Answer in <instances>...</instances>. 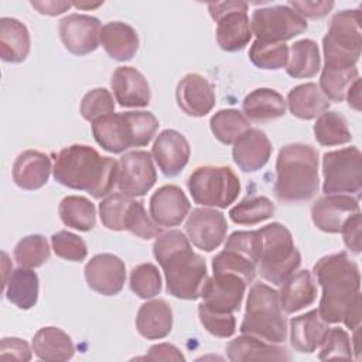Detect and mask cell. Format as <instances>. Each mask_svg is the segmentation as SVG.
Here are the masks:
<instances>
[{
	"label": "cell",
	"mask_w": 362,
	"mask_h": 362,
	"mask_svg": "<svg viewBox=\"0 0 362 362\" xmlns=\"http://www.w3.org/2000/svg\"><path fill=\"white\" fill-rule=\"evenodd\" d=\"M153 255L165 276V290L181 300H197L208 277L204 257L195 253L189 239L181 230L158 235Z\"/></svg>",
	"instance_id": "cell-1"
},
{
	"label": "cell",
	"mask_w": 362,
	"mask_h": 362,
	"mask_svg": "<svg viewBox=\"0 0 362 362\" xmlns=\"http://www.w3.org/2000/svg\"><path fill=\"white\" fill-rule=\"evenodd\" d=\"M52 173L61 185L100 199L117 184L119 161L100 156L90 146L72 144L58 153Z\"/></svg>",
	"instance_id": "cell-2"
},
{
	"label": "cell",
	"mask_w": 362,
	"mask_h": 362,
	"mask_svg": "<svg viewBox=\"0 0 362 362\" xmlns=\"http://www.w3.org/2000/svg\"><path fill=\"white\" fill-rule=\"evenodd\" d=\"M322 288L318 311L328 324H338L351 304L361 297V273L346 252L321 257L313 267Z\"/></svg>",
	"instance_id": "cell-3"
},
{
	"label": "cell",
	"mask_w": 362,
	"mask_h": 362,
	"mask_svg": "<svg viewBox=\"0 0 362 362\" xmlns=\"http://www.w3.org/2000/svg\"><path fill=\"white\" fill-rule=\"evenodd\" d=\"M318 151L304 143L281 147L276 160V198L286 204L305 202L318 192Z\"/></svg>",
	"instance_id": "cell-4"
},
{
	"label": "cell",
	"mask_w": 362,
	"mask_h": 362,
	"mask_svg": "<svg viewBox=\"0 0 362 362\" xmlns=\"http://www.w3.org/2000/svg\"><path fill=\"white\" fill-rule=\"evenodd\" d=\"M240 332L272 344L287 339V321L281 313L279 291L264 283H255L247 294Z\"/></svg>",
	"instance_id": "cell-5"
},
{
	"label": "cell",
	"mask_w": 362,
	"mask_h": 362,
	"mask_svg": "<svg viewBox=\"0 0 362 362\" xmlns=\"http://www.w3.org/2000/svg\"><path fill=\"white\" fill-rule=\"evenodd\" d=\"M262 236L260 257L257 272L266 281L281 286L301 264V255L294 246L290 230L279 223L272 222L259 229Z\"/></svg>",
	"instance_id": "cell-6"
},
{
	"label": "cell",
	"mask_w": 362,
	"mask_h": 362,
	"mask_svg": "<svg viewBox=\"0 0 362 362\" xmlns=\"http://www.w3.org/2000/svg\"><path fill=\"white\" fill-rule=\"evenodd\" d=\"M362 37L359 10H342L331 18L328 33L322 38L324 66H356L361 57Z\"/></svg>",
	"instance_id": "cell-7"
},
{
	"label": "cell",
	"mask_w": 362,
	"mask_h": 362,
	"mask_svg": "<svg viewBox=\"0 0 362 362\" xmlns=\"http://www.w3.org/2000/svg\"><path fill=\"white\" fill-rule=\"evenodd\" d=\"M187 185L194 202L202 206L226 208L240 192L238 175L226 165L198 167L189 175Z\"/></svg>",
	"instance_id": "cell-8"
},
{
	"label": "cell",
	"mask_w": 362,
	"mask_h": 362,
	"mask_svg": "<svg viewBox=\"0 0 362 362\" xmlns=\"http://www.w3.org/2000/svg\"><path fill=\"white\" fill-rule=\"evenodd\" d=\"M322 192L361 195L362 191V154L351 146L328 151L322 157Z\"/></svg>",
	"instance_id": "cell-9"
},
{
	"label": "cell",
	"mask_w": 362,
	"mask_h": 362,
	"mask_svg": "<svg viewBox=\"0 0 362 362\" xmlns=\"http://www.w3.org/2000/svg\"><path fill=\"white\" fill-rule=\"evenodd\" d=\"M252 34L263 42H284L307 30V20L288 4L256 8L250 18Z\"/></svg>",
	"instance_id": "cell-10"
},
{
	"label": "cell",
	"mask_w": 362,
	"mask_h": 362,
	"mask_svg": "<svg viewBox=\"0 0 362 362\" xmlns=\"http://www.w3.org/2000/svg\"><path fill=\"white\" fill-rule=\"evenodd\" d=\"M208 10L211 17L216 21V41L223 51H240L249 44L252 30L247 17V3H209Z\"/></svg>",
	"instance_id": "cell-11"
},
{
	"label": "cell",
	"mask_w": 362,
	"mask_h": 362,
	"mask_svg": "<svg viewBox=\"0 0 362 362\" xmlns=\"http://www.w3.org/2000/svg\"><path fill=\"white\" fill-rule=\"evenodd\" d=\"M157 181L156 167L151 154L144 150H134L123 154L119 160L117 188L127 197H143Z\"/></svg>",
	"instance_id": "cell-12"
},
{
	"label": "cell",
	"mask_w": 362,
	"mask_h": 362,
	"mask_svg": "<svg viewBox=\"0 0 362 362\" xmlns=\"http://www.w3.org/2000/svg\"><path fill=\"white\" fill-rule=\"evenodd\" d=\"M226 232L225 215L208 206L192 209L185 222L187 238L195 247L204 252L218 249L226 238Z\"/></svg>",
	"instance_id": "cell-13"
},
{
	"label": "cell",
	"mask_w": 362,
	"mask_h": 362,
	"mask_svg": "<svg viewBox=\"0 0 362 362\" xmlns=\"http://www.w3.org/2000/svg\"><path fill=\"white\" fill-rule=\"evenodd\" d=\"M102 24L99 18L88 14H69L58 24L64 47L74 55L93 52L100 44Z\"/></svg>",
	"instance_id": "cell-14"
},
{
	"label": "cell",
	"mask_w": 362,
	"mask_h": 362,
	"mask_svg": "<svg viewBox=\"0 0 362 362\" xmlns=\"http://www.w3.org/2000/svg\"><path fill=\"white\" fill-rule=\"evenodd\" d=\"M246 286V281L238 274L214 273L212 277H206L199 297L206 307L215 311L235 313L242 305Z\"/></svg>",
	"instance_id": "cell-15"
},
{
	"label": "cell",
	"mask_w": 362,
	"mask_h": 362,
	"mask_svg": "<svg viewBox=\"0 0 362 362\" xmlns=\"http://www.w3.org/2000/svg\"><path fill=\"white\" fill-rule=\"evenodd\" d=\"M88 286L102 296H116L126 281L123 260L112 253L95 255L85 266Z\"/></svg>",
	"instance_id": "cell-16"
},
{
	"label": "cell",
	"mask_w": 362,
	"mask_h": 362,
	"mask_svg": "<svg viewBox=\"0 0 362 362\" xmlns=\"http://www.w3.org/2000/svg\"><path fill=\"white\" fill-rule=\"evenodd\" d=\"M356 212H361L358 199L346 194L321 197L311 206L314 225L327 233H339L348 218Z\"/></svg>",
	"instance_id": "cell-17"
},
{
	"label": "cell",
	"mask_w": 362,
	"mask_h": 362,
	"mask_svg": "<svg viewBox=\"0 0 362 362\" xmlns=\"http://www.w3.org/2000/svg\"><path fill=\"white\" fill-rule=\"evenodd\" d=\"M191 154L187 139L177 130L165 129L154 140L151 156L165 177L178 175L188 164Z\"/></svg>",
	"instance_id": "cell-18"
},
{
	"label": "cell",
	"mask_w": 362,
	"mask_h": 362,
	"mask_svg": "<svg viewBox=\"0 0 362 362\" xmlns=\"http://www.w3.org/2000/svg\"><path fill=\"white\" fill-rule=\"evenodd\" d=\"M92 133L96 143L106 151L119 154L130 147H136L134 133L127 116L123 113H109L92 122Z\"/></svg>",
	"instance_id": "cell-19"
},
{
	"label": "cell",
	"mask_w": 362,
	"mask_h": 362,
	"mask_svg": "<svg viewBox=\"0 0 362 362\" xmlns=\"http://www.w3.org/2000/svg\"><path fill=\"white\" fill-rule=\"evenodd\" d=\"M175 98L180 109L192 117H202L215 106L214 86L199 74L184 75L177 85Z\"/></svg>",
	"instance_id": "cell-20"
},
{
	"label": "cell",
	"mask_w": 362,
	"mask_h": 362,
	"mask_svg": "<svg viewBox=\"0 0 362 362\" xmlns=\"http://www.w3.org/2000/svg\"><path fill=\"white\" fill-rule=\"evenodd\" d=\"M189 201L177 185H163L150 198L151 219L161 228L180 225L189 212Z\"/></svg>",
	"instance_id": "cell-21"
},
{
	"label": "cell",
	"mask_w": 362,
	"mask_h": 362,
	"mask_svg": "<svg viewBox=\"0 0 362 362\" xmlns=\"http://www.w3.org/2000/svg\"><path fill=\"white\" fill-rule=\"evenodd\" d=\"M272 151V143L263 130L247 129L233 143L232 157L242 171L255 173L264 167Z\"/></svg>",
	"instance_id": "cell-22"
},
{
	"label": "cell",
	"mask_w": 362,
	"mask_h": 362,
	"mask_svg": "<svg viewBox=\"0 0 362 362\" xmlns=\"http://www.w3.org/2000/svg\"><path fill=\"white\" fill-rule=\"evenodd\" d=\"M112 90L123 107H144L150 103L151 92L144 75L133 66H119L112 75Z\"/></svg>",
	"instance_id": "cell-23"
},
{
	"label": "cell",
	"mask_w": 362,
	"mask_h": 362,
	"mask_svg": "<svg viewBox=\"0 0 362 362\" xmlns=\"http://www.w3.org/2000/svg\"><path fill=\"white\" fill-rule=\"evenodd\" d=\"M329 327L321 317L318 308L291 318L290 344L301 354H311L321 346Z\"/></svg>",
	"instance_id": "cell-24"
},
{
	"label": "cell",
	"mask_w": 362,
	"mask_h": 362,
	"mask_svg": "<svg viewBox=\"0 0 362 362\" xmlns=\"http://www.w3.org/2000/svg\"><path fill=\"white\" fill-rule=\"evenodd\" d=\"M51 173V160L38 150H25L13 164V181L17 187L34 191L47 184Z\"/></svg>",
	"instance_id": "cell-25"
},
{
	"label": "cell",
	"mask_w": 362,
	"mask_h": 362,
	"mask_svg": "<svg viewBox=\"0 0 362 362\" xmlns=\"http://www.w3.org/2000/svg\"><path fill=\"white\" fill-rule=\"evenodd\" d=\"M228 359L242 361H290L288 351L284 346L263 341L260 338L242 334L226 345Z\"/></svg>",
	"instance_id": "cell-26"
},
{
	"label": "cell",
	"mask_w": 362,
	"mask_h": 362,
	"mask_svg": "<svg viewBox=\"0 0 362 362\" xmlns=\"http://www.w3.org/2000/svg\"><path fill=\"white\" fill-rule=\"evenodd\" d=\"M100 44L107 55L116 61L132 59L139 49V35L136 30L122 21H109L102 25Z\"/></svg>",
	"instance_id": "cell-27"
},
{
	"label": "cell",
	"mask_w": 362,
	"mask_h": 362,
	"mask_svg": "<svg viewBox=\"0 0 362 362\" xmlns=\"http://www.w3.org/2000/svg\"><path fill=\"white\" fill-rule=\"evenodd\" d=\"M287 103L274 89L257 88L252 90L242 102L243 115L249 122L264 123L284 116Z\"/></svg>",
	"instance_id": "cell-28"
},
{
	"label": "cell",
	"mask_w": 362,
	"mask_h": 362,
	"mask_svg": "<svg viewBox=\"0 0 362 362\" xmlns=\"http://www.w3.org/2000/svg\"><path fill=\"white\" fill-rule=\"evenodd\" d=\"M279 291L280 307L286 314H293L311 305L317 298V287L308 270H300L291 274Z\"/></svg>",
	"instance_id": "cell-29"
},
{
	"label": "cell",
	"mask_w": 362,
	"mask_h": 362,
	"mask_svg": "<svg viewBox=\"0 0 362 362\" xmlns=\"http://www.w3.org/2000/svg\"><path fill=\"white\" fill-rule=\"evenodd\" d=\"M137 332L147 339H161L173 329V310L164 300H151L140 305L136 315Z\"/></svg>",
	"instance_id": "cell-30"
},
{
	"label": "cell",
	"mask_w": 362,
	"mask_h": 362,
	"mask_svg": "<svg viewBox=\"0 0 362 362\" xmlns=\"http://www.w3.org/2000/svg\"><path fill=\"white\" fill-rule=\"evenodd\" d=\"M33 351L41 361L61 362L72 358L75 346L71 337L61 328L44 327L33 338Z\"/></svg>",
	"instance_id": "cell-31"
},
{
	"label": "cell",
	"mask_w": 362,
	"mask_h": 362,
	"mask_svg": "<svg viewBox=\"0 0 362 362\" xmlns=\"http://www.w3.org/2000/svg\"><path fill=\"white\" fill-rule=\"evenodd\" d=\"M30 33L17 18H0V57L6 62L20 64L30 52Z\"/></svg>",
	"instance_id": "cell-32"
},
{
	"label": "cell",
	"mask_w": 362,
	"mask_h": 362,
	"mask_svg": "<svg viewBox=\"0 0 362 362\" xmlns=\"http://www.w3.org/2000/svg\"><path fill=\"white\" fill-rule=\"evenodd\" d=\"M290 113L303 120H311L328 110L329 100L321 92L320 86L313 82L294 86L287 95Z\"/></svg>",
	"instance_id": "cell-33"
},
{
	"label": "cell",
	"mask_w": 362,
	"mask_h": 362,
	"mask_svg": "<svg viewBox=\"0 0 362 362\" xmlns=\"http://www.w3.org/2000/svg\"><path fill=\"white\" fill-rule=\"evenodd\" d=\"M6 298L20 310H30L38 300V276L28 267H18L4 287Z\"/></svg>",
	"instance_id": "cell-34"
},
{
	"label": "cell",
	"mask_w": 362,
	"mask_h": 362,
	"mask_svg": "<svg viewBox=\"0 0 362 362\" xmlns=\"http://www.w3.org/2000/svg\"><path fill=\"white\" fill-rule=\"evenodd\" d=\"M288 61L286 65V72L291 78H313L318 74L321 65L320 49L315 41L304 38L296 41L288 49Z\"/></svg>",
	"instance_id": "cell-35"
},
{
	"label": "cell",
	"mask_w": 362,
	"mask_h": 362,
	"mask_svg": "<svg viewBox=\"0 0 362 362\" xmlns=\"http://www.w3.org/2000/svg\"><path fill=\"white\" fill-rule=\"evenodd\" d=\"M61 221L72 229L88 232L96 225L95 205L85 197L68 195L59 202Z\"/></svg>",
	"instance_id": "cell-36"
},
{
	"label": "cell",
	"mask_w": 362,
	"mask_h": 362,
	"mask_svg": "<svg viewBox=\"0 0 362 362\" xmlns=\"http://www.w3.org/2000/svg\"><path fill=\"white\" fill-rule=\"evenodd\" d=\"M313 130L315 140L325 147L345 144L352 140L346 119L335 110H325L321 113L317 117Z\"/></svg>",
	"instance_id": "cell-37"
},
{
	"label": "cell",
	"mask_w": 362,
	"mask_h": 362,
	"mask_svg": "<svg viewBox=\"0 0 362 362\" xmlns=\"http://www.w3.org/2000/svg\"><path fill=\"white\" fill-rule=\"evenodd\" d=\"M211 132L223 144H233L236 139L250 129V122L238 109H222L209 120Z\"/></svg>",
	"instance_id": "cell-38"
},
{
	"label": "cell",
	"mask_w": 362,
	"mask_h": 362,
	"mask_svg": "<svg viewBox=\"0 0 362 362\" xmlns=\"http://www.w3.org/2000/svg\"><path fill=\"white\" fill-rule=\"evenodd\" d=\"M359 78L356 66L351 68H329L322 66L320 76V89L328 100L342 102L349 86Z\"/></svg>",
	"instance_id": "cell-39"
},
{
	"label": "cell",
	"mask_w": 362,
	"mask_h": 362,
	"mask_svg": "<svg viewBox=\"0 0 362 362\" xmlns=\"http://www.w3.org/2000/svg\"><path fill=\"white\" fill-rule=\"evenodd\" d=\"M274 204L267 197H247L229 211V218L238 225H256L274 215Z\"/></svg>",
	"instance_id": "cell-40"
},
{
	"label": "cell",
	"mask_w": 362,
	"mask_h": 362,
	"mask_svg": "<svg viewBox=\"0 0 362 362\" xmlns=\"http://www.w3.org/2000/svg\"><path fill=\"white\" fill-rule=\"evenodd\" d=\"M13 256L20 267H40L49 259V246L42 235H28L18 240Z\"/></svg>",
	"instance_id": "cell-41"
},
{
	"label": "cell",
	"mask_w": 362,
	"mask_h": 362,
	"mask_svg": "<svg viewBox=\"0 0 362 362\" xmlns=\"http://www.w3.org/2000/svg\"><path fill=\"white\" fill-rule=\"evenodd\" d=\"M212 270L214 273L238 274L246 281V284H249L256 277L257 264L245 255L225 247L212 259Z\"/></svg>",
	"instance_id": "cell-42"
},
{
	"label": "cell",
	"mask_w": 362,
	"mask_h": 362,
	"mask_svg": "<svg viewBox=\"0 0 362 362\" xmlns=\"http://www.w3.org/2000/svg\"><path fill=\"white\" fill-rule=\"evenodd\" d=\"M252 64L260 69L277 71L287 65L288 47L284 42H263L256 40L249 49Z\"/></svg>",
	"instance_id": "cell-43"
},
{
	"label": "cell",
	"mask_w": 362,
	"mask_h": 362,
	"mask_svg": "<svg viewBox=\"0 0 362 362\" xmlns=\"http://www.w3.org/2000/svg\"><path fill=\"white\" fill-rule=\"evenodd\" d=\"M123 230H129L141 239H151L161 235V226H158L146 212L141 201L130 199L126 209Z\"/></svg>",
	"instance_id": "cell-44"
},
{
	"label": "cell",
	"mask_w": 362,
	"mask_h": 362,
	"mask_svg": "<svg viewBox=\"0 0 362 362\" xmlns=\"http://www.w3.org/2000/svg\"><path fill=\"white\" fill-rule=\"evenodd\" d=\"M130 288L140 298H153L161 291V276L153 263H141L130 273Z\"/></svg>",
	"instance_id": "cell-45"
},
{
	"label": "cell",
	"mask_w": 362,
	"mask_h": 362,
	"mask_svg": "<svg viewBox=\"0 0 362 362\" xmlns=\"http://www.w3.org/2000/svg\"><path fill=\"white\" fill-rule=\"evenodd\" d=\"M198 315L204 328L214 337L229 338L236 331V318L233 313L215 311L201 303L198 305Z\"/></svg>",
	"instance_id": "cell-46"
},
{
	"label": "cell",
	"mask_w": 362,
	"mask_h": 362,
	"mask_svg": "<svg viewBox=\"0 0 362 362\" xmlns=\"http://www.w3.org/2000/svg\"><path fill=\"white\" fill-rule=\"evenodd\" d=\"M130 199V197L122 192L106 195L99 204V216L103 226L110 230H123V221Z\"/></svg>",
	"instance_id": "cell-47"
},
{
	"label": "cell",
	"mask_w": 362,
	"mask_h": 362,
	"mask_svg": "<svg viewBox=\"0 0 362 362\" xmlns=\"http://www.w3.org/2000/svg\"><path fill=\"white\" fill-rule=\"evenodd\" d=\"M115 112V102L110 92L105 88H95L85 93L81 100V115L85 120L93 122L98 117Z\"/></svg>",
	"instance_id": "cell-48"
},
{
	"label": "cell",
	"mask_w": 362,
	"mask_h": 362,
	"mask_svg": "<svg viewBox=\"0 0 362 362\" xmlns=\"http://www.w3.org/2000/svg\"><path fill=\"white\" fill-rule=\"evenodd\" d=\"M51 245L58 257L69 262H82L88 256L85 240L68 230H59L54 233L51 236Z\"/></svg>",
	"instance_id": "cell-49"
},
{
	"label": "cell",
	"mask_w": 362,
	"mask_h": 362,
	"mask_svg": "<svg viewBox=\"0 0 362 362\" xmlns=\"http://www.w3.org/2000/svg\"><path fill=\"white\" fill-rule=\"evenodd\" d=\"M320 348L321 351L318 358L321 361H327L332 358H344V359L354 358L351 338L348 332L342 328H329Z\"/></svg>",
	"instance_id": "cell-50"
},
{
	"label": "cell",
	"mask_w": 362,
	"mask_h": 362,
	"mask_svg": "<svg viewBox=\"0 0 362 362\" xmlns=\"http://www.w3.org/2000/svg\"><path fill=\"white\" fill-rule=\"evenodd\" d=\"M226 249L236 250L257 264L262 249V236L259 229L256 230H238L233 232L225 243Z\"/></svg>",
	"instance_id": "cell-51"
},
{
	"label": "cell",
	"mask_w": 362,
	"mask_h": 362,
	"mask_svg": "<svg viewBox=\"0 0 362 362\" xmlns=\"http://www.w3.org/2000/svg\"><path fill=\"white\" fill-rule=\"evenodd\" d=\"M30 345L16 337H4L0 342V359L3 361H30L33 356Z\"/></svg>",
	"instance_id": "cell-52"
},
{
	"label": "cell",
	"mask_w": 362,
	"mask_h": 362,
	"mask_svg": "<svg viewBox=\"0 0 362 362\" xmlns=\"http://www.w3.org/2000/svg\"><path fill=\"white\" fill-rule=\"evenodd\" d=\"M342 238L345 246L355 255L361 253V212L354 214L342 226Z\"/></svg>",
	"instance_id": "cell-53"
},
{
	"label": "cell",
	"mask_w": 362,
	"mask_h": 362,
	"mask_svg": "<svg viewBox=\"0 0 362 362\" xmlns=\"http://www.w3.org/2000/svg\"><path fill=\"white\" fill-rule=\"evenodd\" d=\"M288 6L294 8L304 18H321L327 16L332 7L334 1H288Z\"/></svg>",
	"instance_id": "cell-54"
},
{
	"label": "cell",
	"mask_w": 362,
	"mask_h": 362,
	"mask_svg": "<svg viewBox=\"0 0 362 362\" xmlns=\"http://www.w3.org/2000/svg\"><path fill=\"white\" fill-rule=\"evenodd\" d=\"M137 359H148V361H185L184 355L181 354V351L168 342H163V344H157L153 345L148 349V354L143 358H137Z\"/></svg>",
	"instance_id": "cell-55"
},
{
	"label": "cell",
	"mask_w": 362,
	"mask_h": 362,
	"mask_svg": "<svg viewBox=\"0 0 362 362\" xmlns=\"http://www.w3.org/2000/svg\"><path fill=\"white\" fill-rule=\"evenodd\" d=\"M31 6L41 14L45 16H58L68 11L74 4L69 1H57V0H45V1H31Z\"/></svg>",
	"instance_id": "cell-56"
},
{
	"label": "cell",
	"mask_w": 362,
	"mask_h": 362,
	"mask_svg": "<svg viewBox=\"0 0 362 362\" xmlns=\"http://www.w3.org/2000/svg\"><path fill=\"white\" fill-rule=\"evenodd\" d=\"M345 99L348 100V105L355 109L356 112L361 110V79L358 78L348 89Z\"/></svg>",
	"instance_id": "cell-57"
},
{
	"label": "cell",
	"mask_w": 362,
	"mask_h": 362,
	"mask_svg": "<svg viewBox=\"0 0 362 362\" xmlns=\"http://www.w3.org/2000/svg\"><path fill=\"white\" fill-rule=\"evenodd\" d=\"M76 8H86V10H89V8H96V7H99V6H102L103 3H72Z\"/></svg>",
	"instance_id": "cell-58"
}]
</instances>
